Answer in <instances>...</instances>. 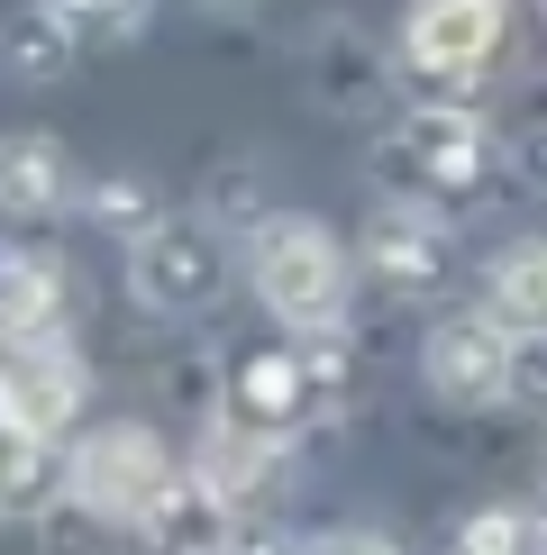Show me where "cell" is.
Listing matches in <instances>:
<instances>
[{"mask_svg":"<svg viewBox=\"0 0 547 555\" xmlns=\"http://www.w3.org/2000/svg\"><path fill=\"white\" fill-rule=\"evenodd\" d=\"M246 283H256L265 319L283 337H338L347 328V300H356V273H347V246L329 237L319 219L283 210L246 237Z\"/></svg>","mask_w":547,"mask_h":555,"instance_id":"6da1fadb","label":"cell"},{"mask_svg":"<svg viewBox=\"0 0 547 555\" xmlns=\"http://www.w3.org/2000/svg\"><path fill=\"white\" fill-rule=\"evenodd\" d=\"M174 482H182V474H174L165 437L137 428V420L82 428L74 447H64V501H74L82 519H101V528H147L155 501H165Z\"/></svg>","mask_w":547,"mask_h":555,"instance_id":"7a4b0ae2","label":"cell"},{"mask_svg":"<svg viewBox=\"0 0 547 555\" xmlns=\"http://www.w3.org/2000/svg\"><path fill=\"white\" fill-rule=\"evenodd\" d=\"M228 283V256H219V237L201 219H147L128 237V292H137V310H155V319H192V310H211Z\"/></svg>","mask_w":547,"mask_h":555,"instance_id":"3957f363","label":"cell"},{"mask_svg":"<svg viewBox=\"0 0 547 555\" xmlns=\"http://www.w3.org/2000/svg\"><path fill=\"white\" fill-rule=\"evenodd\" d=\"M484 119L474 109H410V119L383 137V182H393V201H456L474 173H484Z\"/></svg>","mask_w":547,"mask_h":555,"instance_id":"277c9868","label":"cell"},{"mask_svg":"<svg viewBox=\"0 0 547 555\" xmlns=\"http://www.w3.org/2000/svg\"><path fill=\"white\" fill-rule=\"evenodd\" d=\"M511 356H520V328H511V319L456 310V319L429 328L420 374H429V391H438L447 410H493V401H511Z\"/></svg>","mask_w":547,"mask_h":555,"instance_id":"5b68a950","label":"cell"},{"mask_svg":"<svg viewBox=\"0 0 547 555\" xmlns=\"http://www.w3.org/2000/svg\"><path fill=\"white\" fill-rule=\"evenodd\" d=\"M511 37V0H410L402 18V64L429 82H474Z\"/></svg>","mask_w":547,"mask_h":555,"instance_id":"8992f818","label":"cell"},{"mask_svg":"<svg viewBox=\"0 0 547 555\" xmlns=\"http://www.w3.org/2000/svg\"><path fill=\"white\" fill-rule=\"evenodd\" d=\"M82 356L64 337H37V346H0V428H28L46 447H64L82 420Z\"/></svg>","mask_w":547,"mask_h":555,"instance_id":"52a82bcc","label":"cell"},{"mask_svg":"<svg viewBox=\"0 0 547 555\" xmlns=\"http://www.w3.org/2000/svg\"><path fill=\"white\" fill-rule=\"evenodd\" d=\"M447 210H429V201H383L374 219H365V273H374L383 292H438L447 283Z\"/></svg>","mask_w":547,"mask_h":555,"instance_id":"ba28073f","label":"cell"},{"mask_svg":"<svg viewBox=\"0 0 547 555\" xmlns=\"http://www.w3.org/2000/svg\"><path fill=\"white\" fill-rule=\"evenodd\" d=\"M274 465H283V447H274V428H256L246 410H219V420L201 428V447H192V482L219 492L228 511H256V492L274 482Z\"/></svg>","mask_w":547,"mask_h":555,"instance_id":"9c48e42d","label":"cell"},{"mask_svg":"<svg viewBox=\"0 0 547 555\" xmlns=\"http://www.w3.org/2000/svg\"><path fill=\"white\" fill-rule=\"evenodd\" d=\"M0 210L28 219V228L74 210V155L46 128H0Z\"/></svg>","mask_w":547,"mask_h":555,"instance_id":"30bf717a","label":"cell"},{"mask_svg":"<svg viewBox=\"0 0 547 555\" xmlns=\"http://www.w3.org/2000/svg\"><path fill=\"white\" fill-rule=\"evenodd\" d=\"M64 337V273L55 256H0V346Z\"/></svg>","mask_w":547,"mask_h":555,"instance_id":"8fae6325","label":"cell"},{"mask_svg":"<svg viewBox=\"0 0 547 555\" xmlns=\"http://www.w3.org/2000/svg\"><path fill=\"white\" fill-rule=\"evenodd\" d=\"M228 538H238V511H228L219 492H201L192 474H182L174 492L155 501V519H147V546L155 555H228Z\"/></svg>","mask_w":547,"mask_h":555,"instance_id":"7c38bea8","label":"cell"},{"mask_svg":"<svg viewBox=\"0 0 547 555\" xmlns=\"http://www.w3.org/2000/svg\"><path fill=\"white\" fill-rule=\"evenodd\" d=\"M493 319H511L520 337H547V237H520L493 256Z\"/></svg>","mask_w":547,"mask_h":555,"instance_id":"4fadbf2b","label":"cell"},{"mask_svg":"<svg viewBox=\"0 0 547 555\" xmlns=\"http://www.w3.org/2000/svg\"><path fill=\"white\" fill-rule=\"evenodd\" d=\"M74 46H82V37H74V28H64V18L37 0L28 18H10V28H0V74H18V82H64Z\"/></svg>","mask_w":547,"mask_h":555,"instance_id":"5bb4252c","label":"cell"},{"mask_svg":"<svg viewBox=\"0 0 547 555\" xmlns=\"http://www.w3.org/2000/svg\"><path fill=\"white\" fill-rule=\"evenodd\" d=\"M55 447L46 437H28V428H0V511H37L46 492H55Z\"/></svg>","mask_w":547,"mask_h":555,"instance_id":"9a60e30c","label":"cell"},{"mask_svg":"<svg viewBox=\"0 0 547 555\" xmlns=\"http://www.w3.org/2000/svg\"><path fill=\"white\" fill-rule=\"evenodd\" d=\"M46 10H55L82 46H101V37H137L155 18V0H46Z\"/></svg>","mask_w":547,"mask_h":555,"instance_id":"2e32d148","label":"cell"},{"mask_svg":"<svg viewBox=\"0 0 547 555\" xmlns=\"http://www.w3.org/2000/svg\"><path fill=\"white\" fill-rule=\"evenodd\" d=\"M530 546H538V519L520 511H474L456 528V555H530Z\"/></svg>","mask_w":547,"mask_h":555,"instance_id":"e0dca14e","label":"cell"},{"mask_svg":"<svg viewBox=\"0 0 547 555\" xmlns=\"http://www.w3.org/2000/svg\"><path fill=\"white\" fill-rule=\"evenodd\" d=\"M228 555H302V546H292L274 519H246V511H238V538H228Z\"/></svg>","mask_w":547,"mask_h":555,"instance_id":"ac0fdd59","label":"cell"},{"mask_svg":"<svg viewBox=\"0 0 547 555\" xmlns=\"http://www.w3.org/2000/svg\"><path fill=\"white\" fill-rule=\"evenodd\" d=\"M302 555H402V546L374 538V528H329V538H310Z\"/></svg>","mask_w":547,"mask_h":555,"instance_id":"d6986e66","label":"cell"},{"mask_svg":"<svg viewBox=\"0 0 547 555\" xmlns=\"http://www.w3.org/2000/svg\"><path fill=\"white\" fill-rule=\"evenodd\" d=\"M101 219H110V228H128V237H137V228H147L155 210L137 201V182H101Z\"/></svg>","mask_w":547,"mask_h":555,"instance_id":"ffe728a7","label":"cell"},{"mask_svg":"<svg viewBox=\"0 0 547 555\" xmlns=\"http://www.w3.org/2000/svg\"><path fill=\"white\" fill-rule=\"evenodd\" d=\"M530 182L547 192V137H530Z\"/></svg>","mask_w":547,"mask_h":555,"instance_id":"44dd1931","label":"cell"}]
</instances>
